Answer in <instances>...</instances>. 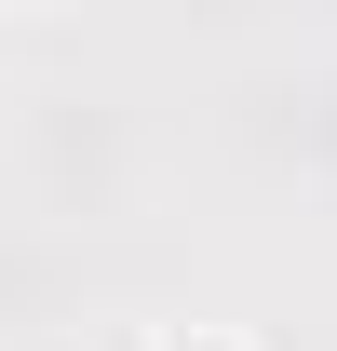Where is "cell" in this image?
Listing matches in <instances>:
<instances>
[{
  "instance_id": "6da1fadb",
  "label": "cell",
  "mask_w": 337,
  "mask_h": 351,
  "mask_svg": "<svg viewBox=\"0 0 337 351\" xmlns=\"http://www.w3.org/2000/svg\"><path fill=\"white\" fill-rule=\"evenodd\" d=\"M175 351H243V338H175Z\"/></svg>"
}]
</instances>
